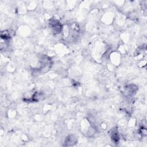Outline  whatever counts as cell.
<instances>
[{
	"mask_svg": "<svg viewBox=\"0 0 147 147\" xmlns=\"http://www.w3.org/2000/svg\"><path fill=\"white\" fill-rule=\"evenodd\" d=\"M49 26H50L51 28L52 29V31L55 34L60 33L62 29V26L60 24V22L56 20H53L50 21Z\"/></svg>",
	"mask_w": 147,
	"mask_h": 147,
	"instance_id": "cell-1",
	"label": "cell"
}]
</instances>
